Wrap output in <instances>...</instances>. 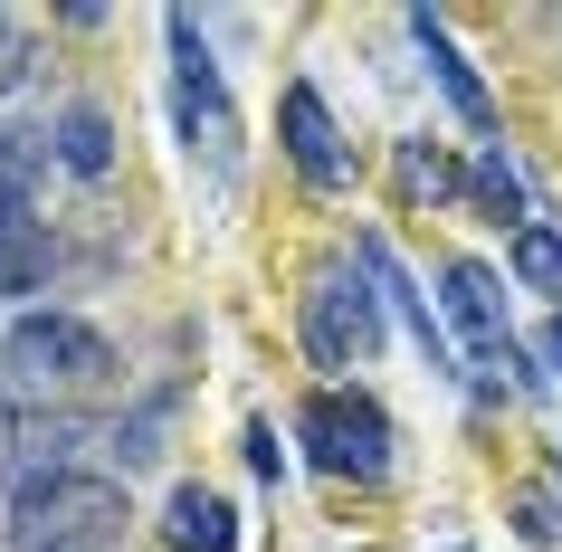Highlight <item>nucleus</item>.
<instances>
[{
  "instance_id": "obj_1",
  "label": "nucleus",
  "mask_w": 562,
  "mask_h": 552,
  "mask_svg": "<svg viewBox=\"0 0 562 552\" xmlns=\"http://www.w3.org/2000/svg\"><path fill=\"white\" fill-rule=\"evenodd\" d=\"M105 381H115V343L87 315H20L0 334V391L10 401L67 409V401H95Z\"/></svg>"
},
{
  "instance_id": "obj_2",
  "label": "nucleus",
  "mask_w": 562,
  "mask_h": 552,
  "mask_svg": "<svg viewBox=\"0 0 562 552\" xmlns=\"http://www.w3.org/2000/svg\"><path fill=\"white\" fill-rule=\"evenodd\" d=\"M115 523H124V486L95 466L10 476V552H105Z\"/></svg>"
},
{
  "instance_id": "obj_3",
  "label": "nucleus",
  "mask_w": 562,
  "mask_h": 552,
  "mask_svg": "<svg viewBox=\"0 0 562 552\" xmlns=\"http://www.w3.org/2000/svg\"><path fill=\"white\" fill-rule=\"evenodd\" d=\"M162 38H172V115H181V144H191V162H210V181L238 172V105H229V77H220V58H210V38L191 10H172L162 20Z\"/></svg>"
},
{
  "instance_id": "obj_4",
  "label": "nucleus",
  "mask_w": 562,
  "mask_h": 552,
  "mask_svg": "<svg viewBox=\"0 0 562 552\" xmlns=\"http://www.w3.org/2000/svg\"><path fill=\"white\" fill-rule=\"evenodd\" d=\"M382 334H391V305L362 277V258L315 267V286H305V352H315V372H362L382 352Z\"/></svg>"
},
{
  "instance_id": "obj_5",
  "label": "nucleus",
  "mask_w": 562,
  "mask_h": 552,
  "mask_svg": "<svg viewBox=\"0 0 562 552\" xmlns=\"http://www.w3.org/2000/svg\"><path fill=\"white\" fill-rule=\"evenodd\" d=\"M296 438L315 448V466L325 476H382L391 466V419H382V401H362V391H315V401L296 409Z\"/></svg>"
},
{
  "instance_id": "obj_6",
  "label": "nucleus",
  "mask_w": 562,
  "mask_h": 552,
  "mask_svg": "<svg viewBox=\"0 0 562 552\" xmlns=\"http://www.w3.org/2000/svg\"><path fill=\"white\" fill-rule=\"evenodd\" d=\"M277 144H286V162H296L315 191H344V181H353V144H344V124L325 115V95H315V87L277 95Z\"/></svg>"
},
{
  "instance_id": "obj_7",
  "label": "nucleus",
  "mask_w": 562,
  "mask_h": 552,
  "mask_svg": "<svg viewBox=\"0 0 562 552\" xmlns=\"http://www.w3.org/2000/svg\"><path fill=\"white\" fill-rule=\"evenodd\" d=\"M448 286V315H458V334H468V352L486 362V372H515V334H505V295H496V267L458 258L439 277Z\"/></svg>"
},
{
  "instance_id": "obj_8",
  "label": "nucleus",
  "mask_w": 562,
  "mask_h": 552,
  "mask_svg": "<svg viewBox=\"0 0 562 552\" xmlns=\"http://www.w3.org/2000/svg\"><path fill=\"white\" fill-rule=\"evenodd\" d=\"M411 38H419V58L439 67V95H448V105H458V124H468V134H476V153H496V95L476 87V67L458 58V38H448L439 20H429V10H411Z\"/></svg>"
},
{
  "instance_id": "obj_9",
  "label": "nucleus",
  "mask_w": 562,
  "mask_h": 552,
  "mask_svg": "<svg viewBox=\"0 0 562 552\" xmlns=\"http://www.w3.org/2000/svg\"><path fill=\"white\" fill-rule=\"evenodd\" d=\"M353 258H362V277L382 286V305H391V315H401V324L419 334V352H429V372H458V362H448V334H439V315H429V295H419L411 277H401V258H391L382 238H353Z\"/></svg>"
},
{
  "instance_id": "obj_10",
  "label": "nucleus",
  "mask_w": 562,
  "mask_h": 552,
  "mask_svg": "<svg viewBox=\"0 0 562 552\" xmlns=\"http://www.w3.org/2000/svg\"><path fill=\"white\" fill-rule=\"evenodd\" d=\"M162 543L172 552H238V515L220 486H172V505H162Z\"/></svg>"
},
{
  "instance_id": "obj_11",
  "label": "nucleus",
  "mask_w": 562,
  "mask_h": 552,
  "mask_svg": "<svg viewBox=\"0 0 562 552\" xmlns=\"http://www.w3.org/2000/svg\"><path fill=\"white\" fill-rule=\"evenodd\" d=\"M48 267H58L48 219H30V201H0V295H38Z\"/></svg>"
},
{
  "instance_id": "obj_12",
  "label": "nucleus",
  "mask_w": 562,
  "mask_h": 552,
  "mask_svg": "<svg viewBox=\"0 0 562 552\" xmlns=\"http://www.w3.org/2000/svg\"><path fill=\"white\" fill-rule=\"evenodd\" d=\"M48 153H58V172L105 181L115 172V124H105V105H67V115L48 124Z\"/></svg>"
},
{
  "instance_id": "obj_13",
  "label": "nucleus",
  "mask_w": 562,
  "mask_h": 552,
  "mask_svg": "<svg viewBox=\"0 0 562 552\" xmlns=\"http://www.w3.org/2000/svg\"><path fill=\"white\" fill-rule=\"evenodd\" d=\"M505 267H515V286H533V295H562V229L525 219V229H515V248H505Z\"/></svg>"
},
{
  "instance_id": "obj_14",
  "label": "nucleus",
  "mask_w": 562,
  "mask_h": 552,
  "mask_svg": "<svg viewBox=\"0 0 562 552\" xmlns=\"http://www.w3.org/2000/svg\"><path fill=\"white\" fill-rule=\"evenodd\" d=\"M58 153H48V134H30V124H0V201H30V181L48 172Z\"/></svg>"
},
{
  "instance_id": "obj_15",
  "label": "nucleus",
  "mask_w": 562,
  "mask_h": 552,
  "mask_svg": "<svg viewBox=\"0 0 562 552\" xmlns=\"http://www.w3.org/2000/svg\"><path fill=\"white\" fill-rule=\"evenodd\" d=\"M401 172H411V191H429V201H468V172H458L439 144H401Z\"/></svg>"
},
{
  "instance_id": "obj_16",
  "label": "nucleus",
  "mask_w": 562,
  "mask_h": 552,
  "mask_svg": "<svg viewBox=\"0 0 562 552\" xmlns=\"http://www.w3.org/2000/svg\"><path fill=\"white\" fill-rule=\"evenodd\" d=\"M468 191L486 210H505V219H515V210H525V191H515V172H505V153H476V172H468Z\"/></svg>"
},
{
  "instance_id": "obj_17",
  "label": "nucleus",
  "mask_w": 562,
  "mask_h": 552,
  "mask_svg": "<svg viewBox=\"0 0 562 552\" xmlns=\"http://www.w3.org/2000/svg\"><path fill=\"white\" fill-rule=\"evenodd\" d=\"M562 523H553V505H543V495H525V543H553Z\"/></svg>"
},
{
  "instance_id": "obj_18",
  "label": "nucleus",
  "mask_w": 562,
  "mask_h": 552,
  "mask_svg": "<svg viewBox=\"0 0 562 552\" xmlns=\"http://www.w3.org/2000/svg\"><path fill=\"white\" fill-rule=\"evenodd\" d=\"M533 343H543V362H553V372H562V315L543 324V334H533Z\"/></svg>"
},
{
  "instance_id": "obj_19",
  "label": "nucleus",
  "mask_w": 562,
  "mask_h": 552,
  "mask_svg": "<svg viewBox=\"0 0 562 552\" xmlns=\"http://www.w3.org/2000/svg\"><path fill=\"white\" fill-rule=\"evenodd\" d=\"M10 77H20V48H0V87H10Z\"/></svg>"
}]
</instances>
